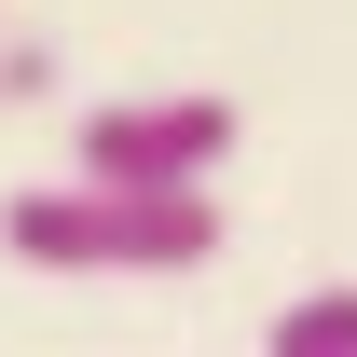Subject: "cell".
<instances>
[{
  "instance_id": "277c9868",
  "label": "cell",
  "mask_w": 357,
  "mask_h": 357,
  "mask_svg": "<svg viewBox=\"0 0 357 357\" xmlns=\"http://www.w3.org/2000/svg\"><path fill=\"white\" fill-rule=\"evenodd\" d=\"M42 83H55V55H42V42H0V110H28Z\"/></svg>"
},
{
  "instance_id": "7a4b0ae2",
  "label": "cell",
  "mask_w": 357,
  "mask_h": 357,
  "mask_svg": "<svg viewBox=\"0 0 357 357\" xmlns=\"http://www.w3.org/2000/svg\"><path fill=\"white\" fill-rule=\"evenodd\" d=\"M234 137H248L234 96L165 83V96H96L83 124H69V165H83V178H220Z\"/></svg>"
},
{
  "instance_id": "3957f363",
  "label": "cell",
  "mask_w": 357,
  "mask_h": 357,
  "mask_svg": "<svg viewBox=\"0 0 357 357\" xmlns=\"http://www.w3.org/2000/svg\"><path fill=\"white\" fill-rule=\"evenodd\" d=\"M261 344H275V357H357V289H303V303H275Z\"/></svg>"
},
{
  "instance_id": "6da1fadb",
  "label": "cell",
  "mask_w": 357,
  "mask_h": 357,
  "mask_svg": "<svg viewBox=\"0 0 357 357\" xmlns=\"http://www.w3.org/2000/svg\"><path fill=\"white\" fill-rule=\"evenodd\" d=\"M0 248L28 275H192L220 261V192L206 178H42L0 206Z\"/></svg>"
}]
</instances>
